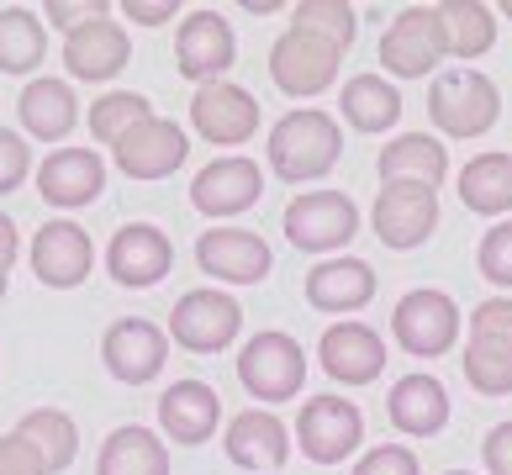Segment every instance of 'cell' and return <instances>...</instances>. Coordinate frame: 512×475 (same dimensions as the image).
Instances as JSON below:
<instances>
[{"instance_id":"cell-25","label":"cell","mask_w":512,"mask_h":475,"mask_svg":"<svg viewBox=\"0 0 512 475\" xmlns=\"http://www.w3.org/2000/svg\"><path fill=\"white\" fill-rule=\"evenodd\" d=\"M307 301L317 312H359L375 301V270L365 259H322L307 275Z\"/></svg>"},{"instance_id":"cell-26","label":"cell","mask_w":512,"mask_h":475,"mask_svg":"<svg viewBox=\"0 0 512 475\" xmlns=\"http://www.w3.org/2000/svg\"><path fill=\"white\" fill-rule=\"evenodd\" d=\"M449 175V148L428 132H402L396 143L381 148V180L386 185H428L439 190Z\"/></svg>"},{"instance_id":"cell-40","label":"cell","mask_w":512,"mask_h":475,"mask_svg":"<svg viewBox=\"0 0 512 475\" xmlns=\"http://www.w3.org/2000/svg\"><path fill=\"white\" fill-rule=\"evenodd\" d=\"M354 475H417V454L407 444H381L354 465Z\"/></svg>"},{"instance_id":"cell-3","label":"cell","mask_w":512,"mask_h":475,"mask_svg":"<svg viewBox=\"0 0 512 475\" xmlns=\"http://www.w3.org/2000/svg\"><path fill=\"white\" fill-rule=\"evenodd\" d=\"M238 380L254 402H291L301 396V380H307V354L291 333H254L238 354Z\"/></svg>"},{"instance_id":"cell-13","label":"cell","mask_w":512,"mask_h":475,"mask_svg":"<svg viewBox=\"0 0 512 475\" xmlns=\"http://www.w3.org/2000/svg\"><path fill=\"white\" fill-rule=\"evenodd\" d=\"M370 222L386 249H417L439 227V196L428 185H381Z\"/></svg>"},{"instance_id":"cell-15","label":"cell","mask_w":512,"mask_h":475,"mask_svg":"<svg viewBox=\"0 0 512 475\" xmlns=\"http://www.w3.org/2000/svg\"><path fill=\"white\" fill-rule=\"evenodd\" d=\"M196 264L227 285H259L275 259H270V243L249 233V227H212V233L196 238Z\"/></svg>"},{"instance_id":"cell-2","label":"cell","mask_w":512,"mask_h":475,"mask_svg":"<svg viewBox=\"0 0 512 475\" xmlns=\"http://www.w3.org/2000/svg\"><path fill=\"white\" fill-rule=\"evenodd\" d=\"M428 117L449 138H481L502 117V95L481 69H444L428 90Z\"/></svg>"},{"instance_id":"cell-34","label":"cell","mask_w":512,"mask_h":475,"mask_svg":"<svg viewBox=\"0 0 512 475\" xmlns=\"http://www.w3.org/2000/svg\"><path fill=\"white\" fill-rule=\"evenodd\" d=\"M148 117H154V106H148L138 90H111V95H101V101L90 106V138L111 148L122 132H132L138 122H148Z\"/></svg>"},{"instance_id":"cell-33","label":"cell","mask_w":512,"mask_h":475,"mask_svg":"<svg viewBox=\"0 0 512 475\" xmlns=\"http://www.w3.org/2000/svg\"><path fill=\"white\" fill-rule=\"evenodd\" d=\"M48 53V32L27 6H6L0 11V69L6 74H32Z\"/></svg>"},{"instance_id":"cell-14","label":"cell","mask_w":512,"mask_h":475,"mask_svg":"<svg viewBox=\"0 0 512 475\" xmlns=\"http://www.w3.org/2000/svg\"><path fill=\"white\" fill-rule=\"evenodd\" d=\"M101 359H106V370L117 375L122 386H148V380L164 370V359H169V333L154 328V322H143V317H122V322L106 328Z\"/></svg>"},{"instance_id":"cell-24","label":"cell","mask_w":512,"mask_h":475,"mask_svg":"<svg viewBox=\"0 0 512 475\" xmlns=\"http://www.w3.org/2000/svg\"><path fill=\"white\" fill-rule=\"evenodd\" d=\"M222 423V396L206 380H175L159 396V428L175 444H206Z\"/></svg>"},{"instance_id":"cell-1","label":"cell","mask_w":512,"mask_h":475,"mask_svg":"<svg viewBox=\"0 0 512 475\" xmlns=\"http://www.w3.org/2000/svg\"><path fill=\"white\" fill-rule=\"evenodd\" d=\"M344 154V132L328 111L317 106H301L291 117H280L270 127V169L286 185H307V180H322L328 169Z\"/></svg>"},{"instance_id":"cell-30","label":"cell","mask_w":512,"mask_h":475,"mask_svg":"<svg viewBox=\"0 0 512 475\" xmlns=\"http://www.w3.org/2000/svg\"><path fill=\"white\" fill-rule=\"evenodd\" d=\"M338 106L354 132H386L402 122V95H396V85H386V74H354Z\"/></svg>"},{"instance_id":"cell-46","label":"cell","mask_w":512,"mask_h":475,"mask_svg":"<svg viewBox=\"0 0 512 475\" xmlns=\"http://www.w3.org/2000/svg\"><path fill=\"white\" fill-rule=\"evenodd\" d=\"M6 280H11V264H0V301H6Z\"/></svg>"},{"instance_id":"cell-11","label":"cell","mask_w":512,"mask_h":475,"mask_svg":"<svg viewBox=\"0 0 512 475\" xmlns=\"http://www.w3.org/2000/svg\"><path fill=\"white\" fill-rule=\"evenodd\" d=\"M238 59V37L233 27H227V16L222 11H191L180 22L175 32V69L185 74V80H196V85H212L222 80L227 69H233Z\"/></svg>"},{"instance_id":"cell-45","label":"cell","mask_w":512,"mask_h":475,"mask_svg":"<svg viewBox=\"0 0 512 475\" xmlns=\"http://www.w3.org/2000/svg\"><path fill=\"white\" fill-rule=\"evenodd\" d=\"M16 249H22V238H16V222L0 212V264H16Z\"/></svg>"},{"instance_id":"cell-6","label":"cell","mask_w":512,"mask_h":475,"mask_svg":"<svg viewBox=\"0 0 512 475\" xmlns=\"http://www.w3.org/2000/svg\"><path fill=\"white\" fill-rule=\"evenodd\" d=\"M338 59H344V48L322 43V37L301 27H286L270 48V80L286 95H296V101H307V95H322L338 80Z\"/></svg>"},{"instance_id":"cell-17","label":"cell","mask_w":512,"mask_h":475,"mask_svg":"<svg viewBox=\"0 0 512 475\" xmlns=\"http://www.w3.org/2000/svg\"><path fill=\"white\" fill-rule=\"evenodd\" d=\"M175 264V243H169L154 222H127L106 249V270L117 285H132V291H148L159 285Z\"/></svg>"},{"instance_id":"cell-39","label":"cell","mask_w":512,"mask_h":475,"mask_svg":"<svg viewBox=\"0 0 512 475\" xmlns=\"http://www.w3.org/2000/svg\"><path fill=\"white\" fill-rule=\"evenodd\" d=\"M32 175V148L16 138L11 127H0V196L22 190V180Z\"/></svg>"},{"instance_id":"cell-44","label":"cell","mask_w":512,"mask_h":475,"mask_svg":"<svg viewBox=\"0 0 512 475\" xmlns=\"http://www.w3.org/2000/svg\"><path fill=\"white\" fill-rule=\"evenodd\" d=\"M122 16L127 22H143V27H159L175 16V0H122Z\"/></svg>"},{"instance_id":"cell-10","label":"cell","mask_w":512,"mask_h":475,"mask_svg":"<svg viewBox=\"0 0 512 475\" xmlns=\"http://www.w3.org/2000/svg\"><path fill=\"white\" fill-rule=\"evenodd\" d=\"M191 127L212 148H243L259 132V101L243 85H233V80L196 85V95H191Z\"/></svg>"},{"instance_id":"cell-41","label":"cell","mask_w":512,"mask_h":475,"mask_svg":"<svg viewBox=\"0 0 512 475\" xmlns=\"http://www.w3.org/2000/svg\"><path fill=\"white\" fill-rule=\"evenodd\" d=\"M0 475H48V465L22 433H0Z\"/></svg>"},{"instance_id":"cell-18","label":"cell","mask_w":512,"mask_h":475,"mask_svg":"<svg viewBox=\"0 0 512 475\" xmlns=\"http://www.w3.org/2000/svg\"><path fill=\"white\" fill-rule=\"evenodd\" d=\"M259 190H264L259 164L243 154H227V159H212L191 180V206L201 217H238L259 201Z\"/></svg>"},{"instance_id":"cell-28","label":"cell","mask_w":512,"mask_h":475,"mask_svg":"<svg viewBox=\"0 0 512 475\" xmlns=\"http://www.w3.org/2000/svg\"><path fill=\"white\" fill-rule=\"evenodd\" d=\"M96 475H169V449L159 444V433H148L138 423L117 428V433H106V444H101Z\"/></svg>"},{"instance_id":"cell-8","label":"cell","mask_w":512,"mask_h":475,"mask_svg":"<svg viewBox=\"0 0 512 475\" xmlns=\"http://www.w3.org/2000/svg\"><path fill=\"white\" fill-rule=\"evenodd\" d=\"M449 59L444 48V27H439V6H407L381 37V64L396 80H423Z\"/></svg>"},{"instance_id":"cell-32","label":"cell","mask_w":512,"mask_h":475,"mask_svg":"<svg viewBox=\"0 0 512 475\" xmlns=\"http://www.w3.org/2000/svg\"><path fill=\"white\" fill-rule=\"evenodd\" d=\"M16 433H22V439H27L37 454H43L48 475H53V470H69L74 454H80V428H74V417L59 412V407H37V412H27Z\"/></svg>"},{"instance_id":"cell-5","label":"cell","mask_w":512,"mask_h":475,"mask_svg":"<svg viewBox=\"0 0 512 475\" xmlns=\"http://www.w3.org/2000/svg\"><path fill=\"white\" fill-rule=\"evenodd\" d=\"M359 233V206L344 190H301L286 206V238L307 254H333Z\"/></svg>"},{"instance_id":"cell-4","label":"cell","mask_w":512,"mask_h":475,"mask_svg":"<svg viewBox=\"0 0 512 475\" xmlns=\"http://www.w3.org/2000/svg\"><path fill=\"white\" fill-rule=\"evenodd\" d=\"M391 338L412 359H439L460 338V307L444 291H407L391 312Z\"/></svg>"},{"instance_id":"cell-27","label":"cell","mask_w":512,"mask_h":475,"mask_svg":"<svg viewBox=\"0 0 512 475\" xmlns=\"http://www.w3.org/2000/svg\"><path fill=\"white\" fill-rule=\"evenodd\" d=\"M16 111H22V127L37 143H59L80 122V101H74V90L64 80H32L22 90V101H16Z\"/></svg>"},{"instance_id":"cell-22","label":"cell","mask_w":512,"mask_h":475,"mask_svg":"<svg viewBox=\"0 0 512 475\" xmlns=\"http://www.w3.org/2000/svg\"><path fill=\"white\" fill-rule=\"evenodd\" d=\"M127 59H132L127 27L111 22V16H101V22H90V27L64 37V64H69L74 80H90V85L117 80V74L127 69Z\"/></svg>"},{"instance_id":"cell-48","label":"cell","mask_w":512,"mask_h":475,"mask_svg":"<svg viewBox=\"0 0 512 475\" xmlns=\"http://www.w3.org/2000/svg\"><path fill=\"white\" fill-rule=\"evenodd\" d=\"M444 475H470V470H444Z\"/></svg>"},{"instance_id":"cell-23","label":"cell","mask_w":512,"mask_h":475,"mask_svg":"<svg viewBox=\"0 0 512 475\" xmlns=\"http://www.w3.org/2000/svg\"><path fill=\"white\" fill-rule=\"evenodd\" d=\"M386 417L407 439H433L449 423V391L439 375H402L386 396Z\"/></svg>"},{"instance_id":"cell-12","label":"cell","mask_w":512,"mask_h":475,"mask_svg":"<svg viewBox=\"0 0 512 475\" xmlns=\"http://www.w3.org/2000/svg\"><path fill=\"white\" fill-rule=\"evenodd\" d=\"M185 154H191L185 127L164 122V117H148V122H138L132 132H122V138L111 143V159H117V169L127 180H164L185 164Z\"/></svg>"},{"instance_id":"cell-29","label":"cell","mask_w":512,"mask_h":475,"mask_svg":"<svg viewBox=\"0 0 512 475\" xmlns=\"http://www.w3.org/2000/svg\"><path fill=\"white\" fill-rule=\"evenodd\" d=\"M439 27H444L449 59H481L497 43V11L481 6V0H444Z\"/></svg>"},{"instance_id":"cell-21","label":"cell","mask_w":512,"mask_h":475,"mask_svg":"<svg viewBox=\"0 0 512 475\" xmlns=\"http://www.w3.org/2000/svg\"><path fill=\"white\" fill-rule=\"evenodd\" d=\"M222 449H227V460L243 465V470H280L291 460V433L270 407H249L227 423Z\"/></svg>"},{"instance_id":"cell-31","label":"cell","mask_w":512,"mask_h":475,"mask_svg":"<svg viewBox=\"0 0 512 475\" xmlns=\"http://www.w3.org/2000/svg\"><path fill=\"white\" fill-rule=\"evenodd\" d=\"M460 201L481 217L512 212V154H476L460 169Z\"/></svg>"},{"instance_id":"cell-47","label":"cell","mask_w":512,"mask_h":475,"mask_svg":"<svg viewBox=\"0 0 512 475\" xmlns=\"http://www.w3.org/2000/svg\"><path fill=\"white\" fill-rule=\"evenodd\" d=\"M502 16H512V0H507V6H502Z\"/></svg>"},{"instance_id":"cell-36","label":"cell","mask_w":512,"mask_h":475,"mask_svg":"<svg viewBox=\"0 0 512 475\" xmlns=\"http://www.w3.org/2000/svg\"><path fill=\"white\" fill-rule=\"evenodd\" d=\"M460 370L470 380V391H481V396H507L512 391V349H502V344H476V338H470Z\"/></svg>"},{"instance_id":"cell-16","label":"cell","mask_w":512,"mask_h":475,"mask_svg":"<svg viewBox=\"0 0 512 475\" xmlns=\"http://www.w3.org/2000/svg\"><path fill=\"white\" fill-rule=\"evenodd\" d=\"M90 264H96V249L80 222H43L32 233V275L53 291H74L90 275Z\"/></svg>"},{"instance_id":"cell-37","label":"cell","mask_w":512,"mask_h":475,"mask_svg":"<svg viewBox=\"0 0 512 475\" xmlns=\"http://www.w3.org/2000/svg\"><path fill=\"white\" fill-rule=\"evenodd\" d=\"M476 264H481V275H486L491 285L512 291V222H497V227H491V233L481 238Z\"/></svg>"},{"instance_id":"cell-35","label":"cell","mask_w":512,"mask_h":475,"mask_svg":"<svg viewBox=\"0 0 512 475\" xmlns=\"http://www.w3.org/2000/svg\"><path fill=\"white\" fill-rule=\"evenodd\" d=\"M291 27L312 32L333 48H349L354 32H359V16H354V6H344V0H301V6L291 11Z\"/></svg>"},{"instance_id":"cell-42","label":"cell","mask_w":512,"mask_h":475,"mask_svg":"<svg viewBox=\"0 0 512 475\" xmlns=\"http://www.w3.org/2000/svg\"><path fill=\"white\" fill-rule=\"evenodd\" d=\"M101 16H106V0H48V22L64 27V37L101 22Z\"/></svg>"},{"instance_id":"cell-38","label":"cell","mask_w":512,"mask_h":475,"mask_svg":"<svg viewBox=\"0 0 512 475\" xmlns=\"http://www.w3.org/2000/svg\"><path fill=\"white\" fill-rule=\"evenodd\" d=\"M470 338L476 344H502L512 349V296H491L470 312Z\"/></svg>"},{"instance_id":"cell-7","label":"cell","mask_w":512,"mask_h":475,"mask_svg":"<svg viewBox=\"0 0 512 475\" xmlns=\"http://www.w3.org/2000/svg\"><path fill=\"white\" fill-rule=\"evenodd\" d=\"M243 328V307L233 296L212 291V285H201V291H185L175 301V312H169V338H175L180 349L191 354H217L238 338Z\"/></svg>"},{"instance_id":"cell-20","label":"cell","mask_w":512,"mask_h":475,"mask_svg":"<svg viewBox=\"0 0 512 475\" xmlns=\"http://www.w3.org/2000/svg\"><path fill=\"white\" fill-rule=\"evenodd\" d=\"M106 190V164L96 148H53L37 164V196L53 206H90Z\"/></svg>"},{"instance_id":"cell-43","label":"cell","mask_w":512,"mask_h":475,"mask_svg":"<svg viewBox=\"0 0 512 475\" xmlns=\"http://www.w3.org/2000/svg\"><path fill=\"white\" fill-rule=\"evenodd\" d=\"M481 460L491 475H512V423H497L481 444Z\"/></svg>"},{"instance_id":"cell-9","label":"cell","mask_w":512,"mask_h":475,"mask_svg":"<svg viewBox=\"0 0 512 475\" xmlns=\"http://www.w3.org/2000/svg\"><path fill=\"white\" fill-rule=\"evenodd\" d=\"M296 439L312 465H344L365 444V417L344 396H312L296 417Z\"/></svg>"},{"instance_id":"cell-19","label":"cell","mask_w":512,"mask_h":475,"mask_svg":"<svg viewBox=\"0 0 512 475\" xmlns=\"http://www.w3.org/2000/svg\"><path fill=\"white\" fill-rule=\"evenodd\" d=\"M317 359H322V370L333 380H344V386H370V380H381V370H386V344L375 328H365V322H333V328L317 338Z\"/></svg>"}]
</instances>
